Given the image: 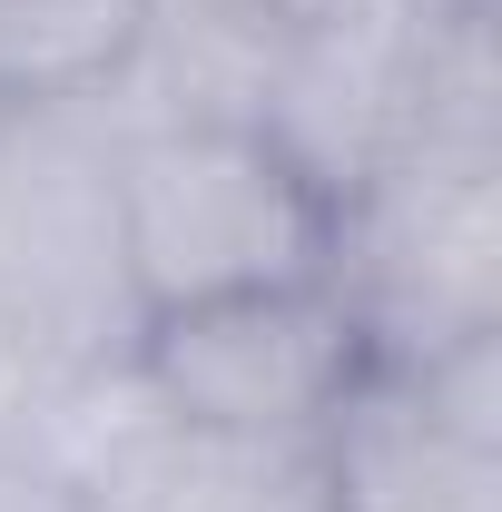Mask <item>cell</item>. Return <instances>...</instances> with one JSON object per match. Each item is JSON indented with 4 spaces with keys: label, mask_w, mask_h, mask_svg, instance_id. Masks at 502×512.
<instances>
[{
    "label": "cell",
    "mask_w": 502,
    "mask_h": 512,
    "mask_svg": "<svg viewBox=\"0 0 502 512\" xmlns=\"http://www.w3.org/2000/svg\"><path fill=\"white\" fill-rule=\"evenodd\" d=\"M109 188H119V256L138 316H178L247 286L325 276V197L227 119L109 128Z\"/></svg>",
    "instance_id": "obj_1"
},
{
    "label": "cell",
    "mask_w": 502,
    "mask_h": 512,
    "mask_svg": "<svg viewBox=\"0 0 502 512\" xmlns=\"http://www.w3.org/2000/svg\"><path fill=\"white\" fill-rule=\"evenodd\" d=\"M325 286L365 335V365H424L502 335V148L414 138L325 217Z\"/></svg>",
    "instance_id": "obj_2"
},
{
    "label": "cell",
    "mask_w": 502,
    "mask_h": 512,
    "mask_svg": "<svg viewBox=\"0 0 502 512\" xmlns=\"http://www.w3.org/2000/svg\"><path fill=\"white\" fill-rule=\"evenodd\" d=\"M0 306L69 384L119 375L148 325L119 256L109 128L89 109H0Z\"/></svg>",
    "instance_id": "obj_3"
},
{
    "label": "cell",
    "mask_w": 502,
    "mask_h": 512,
    "mask_svg": "<svg viewBox=\"0 0 502 512\" xmlns=\"http://www.w3.org/2000/svg\"><path fill=\"white\" fill-rule=\"evenodd\" d=\"M128 375L188 434L315 453V434L365 375V335L335 306V286L306 276V286H247V296L148 316L128 345Z\"/></svg>",
    "instance_id": "obj_4"
},
{
    "label": "cell",
    "mask_w": 502,
    "mask_h": 512,
    "mask_svg": "<svg viewBox=\"0 0 502 512\" xmlns=\"http://www.w3.org/2000/svg\"><path fill=\"white\" fill-rule=\"evenodd\" d=\"M40 463L69 473V512H325L315 453L188 434L138 394L128 365L60 384Z\"/></svg>",
    "instance_id": "obj_5"
},
{
    "label": "cell",
    "mask_w": 502,
    "mask_h": 512,
    "mask_svg": "<svg viewBox=\"0 0 502 512\" xmlns=\"http://www.w3.org/2000/svg\"><path fill=\"white\" fill-rule=\"evenodd\" d=\"M325 512H502V453L453 434L414 375L365 365L335 424L315 434Z\"/></svg>",
    "instance_id": "obj_6"
},
{
    "label": "cell",
    "mask_w": 502,
    "mask_h": 512,
    "mask_svg": "<svg viewBox=\"0 0 502 512\" xmlns=\"http://www.w3.org/2000/svg\"><path fill=\"white\" fill-rule=\"evenodd\" d=\"M138 30L148 0H0V109H89Z\"/></svg>",
    "instance_id": "obj_7"
},
{
    "label": "cell",
    "mask_w": 502,
    "mask_h": 512,
    "mask_svg": "<svg viewBox=\"0 0 502 512\" xmlns=\"http://www.w3.org/2000/svg\"><path fill=\"white\" fill-rule=\"evenodd\" d=\"M60 365L20 335V316L0 306V463L10 453H40V434H50V404H60Z\"/></svg>",
    "instance_id": "obj_8"
},
{
    "label": "cell",
    "mask_w": 502,
    "mask_h": 512,
    "mask_svg": "<svg viewBox=\"0 0 502 512\" xmlns=\"http://www.w3.org/2000/svg\"><path fill=\"white\" fill-rule=\"evenodd\" d=\"M0 512H69V473L40 453H10L0 463Z\"/></svg>",
    "instance_id": "obj_9"
},
{
    "label": "cell",
    "mask_w": 502,
    "mask_h": 512,
    "mask_svg": "<svg viewBox=\"0 0 502 512\" xmlns=\"http://www.w3.org/2000/svg\"><path fill=\"white\" fill-rule=\"evenodd\" d=\"M188 10H247V0H148V20H188Z\"/></svg>",
    "instance_id": "obj_10"
}]
</instances>
